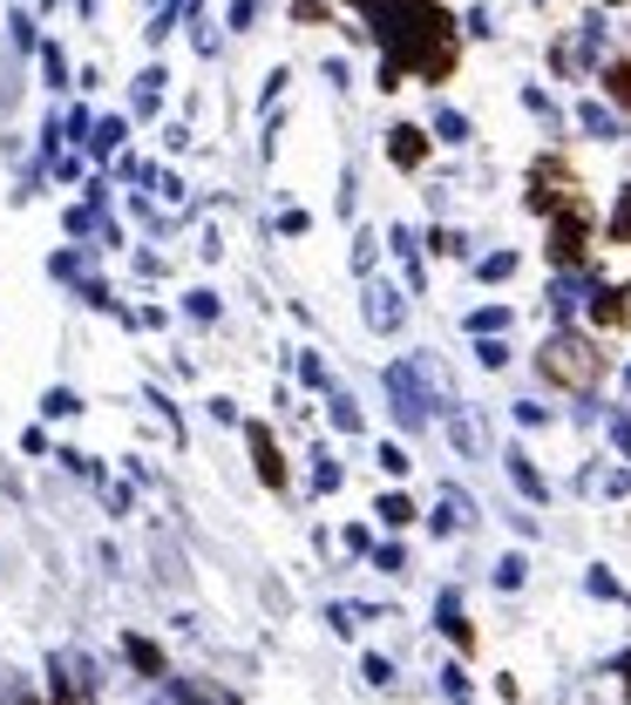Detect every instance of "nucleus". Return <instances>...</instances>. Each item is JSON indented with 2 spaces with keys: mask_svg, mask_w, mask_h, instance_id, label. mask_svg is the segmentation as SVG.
Wrapping results in <instances>:
<instances>
[{
  "mask_svg": "<svg viewBox=\"0 0 631 705\" xmlns=\"http://www.w3.org/2000/svg\"><path fill=\"white\" fill-rule=\"evenodd\" d=\"M252 455H258V475H265L272 489H279V482H286V468H279V448H272V435H265V427H252Z\"/></svg>",
  "mask_w": 631,
  "mask_h": 705,
  "instance_id": "13",
  "label": "nucleus"
},
{
  "mask_svg": "<svg viewBox=\"0 0 631 705\" xmlns=\"http://www.w3.org/2000/svg\"><path fill=\"white\" fill-rule=\"evenodd\" d=\"M509 271H517V251H489V258H476V279H483V286L509 279Z\"/></svg>",
  "mask_w": 631,
  "mask_h": 705,
  "instance_id": "19",
  "label": "nucleus"
},
{
  "mask_svg": "<svg viewBox=\"0 0 631 705\" xmlns=\"http://www.w3.org/2000/svg\"><path fill=\"white\" fill-rule=\"evenodd\" d=\"M374 516H380L387 529H408V523H414V502H408V495H380V502H374Z\"/></svg>",
  "mask_w": 631,
  "mask_h": 705,
  "instance_id": "17",
  "label": "nucleus"
},
{
  "mask_svg": "<svg viewBox=\"0 0 631 705\" xmlns=\"http://www.w3.org/2000/svg\"><path fill=\"white\" fill-rule=\"evenodd\" d=\"M42 407H48V414H82V401H75V394H68V387H55V394H48Z\"/></svg>",
  "mask_w": 631,
  "mask_h": 705,
  "instance_id": "33",
  "label": "nucleus"
},
{
  "mask_svg": "<svg viewBox=\"0 0 631 705\" xmlns=\"http://www.w3.org/2000/svg\"><path fill=\"white\" fill-rule=\"evenodd\" d=\"M435 143H468V115L462 109H435Z\"/></svg>",
  "mask_w": 631,
  "mask_h": 705,
  "instance_id": "18",
  "label": "nucleus"
},
{
  "mask_svg": "<svg viewBox=\"0 0 631 705\" xmlns=\"http://www.w3.org/2000/svg\"><path fill=\"white\" fill-rule=\"evenodd\" d=\"M618 672H624V685H631V651H624V658H618Z\"/></svg>",
  "mask_w": 631,
  "mask_h": 705,
  "instance_id": "41",
  "label": "nucleus"
},
{
  "mask_svg": "<svg viewBox=\"0 0 631 705\" xmlns=\"http://www.w3.org/2000/svg\"><path fill=\"white\" fill-rule=\"evenodd\" d=\"M442 692H449L455 705H468V672H462V664H449V672H442Z\"/></svg>",
  "mask_w": 631,
  "mask_h": 705,
  "instance_id": "29",
  "label": "nucleus"
},
{
  "mask_svg": "<svg viewBox=\"0 0 631 705\" xmlns=\"http://www.w3.org/2000/svg\"><path fill=\"white\" fill-rule=\"evenodd\" d=\"M387 156H394V164H401V170H421V156H428V136H421L414 123H394V130H387Z\"/></svg>",
  "mask_w": 631,
  "mask_h": 705,
  "instance_id": "6",
  "label": "nucleus"
},
{
  "mask_svg": "<svg viewBox=\"0 0 631 705\" xmlns=\"http://www.w3.org/2000/svg\"><path fill=\"white\" fill-rule=\"evenodd\" d=\"M333 421H340V427H346V435H361V407H353V401H346V394H333Z\"/></svg>",
  "mask_w": 631,
  "mask_h": 705,
  "instance_id": "30",
  "label": "nucleus"
},
{
  "mask_svg": "<svg viewBox=\"0 0 631 705\" xmlns=\"http://www.w3.org/2000/svg\"><path fill=\"white\" fill-rule=\"evenodd\" d=\"M590 320H598V326H624V286H598V292H590Z\"/></svg>",
  "mask_w": 631,
  "mask_h": 705,
  "instance_id": "10",
  "label": "nucleus"
},
{
  "mask_svg": "<svg viewBox=\"0 0 631 705\" xmlns=\"http://www.w3.org/2000/svg\"><path fill=\"white\" fill-rule=\"evenodd\" d=\"M380 468H387V475H408L414 461H408V448H394V441H387V448H380Z\"/></svg>",
  "mask_w": 631,
  "mask_h": 705,
  "instance_id": "32",
  "label": "nucleus"
},
{
  "mask_svg": "<svg viewBox=\"0 0 631 705\" xmlns=\"http://www.w3.org/2000/svg\"><path fill=\"white\" fill-rule=\"evenodd\" d=\"M435 624H442L455 645H468V617H462V597H455V591H442V597H435Z\"/></svg>",
  "mask_w": 631,
  "mask_h": 705,
  "instance_id": "12",
  "label": "nucleus"
},
{
  "mask_svg": "<svg viewBox=\"0 0 631 705\" xmlns=\"http://www.w3.org/2000/svg\"><path fill=\"white\" fill-rule=\"evenodd\" d=\"M353 265H361V271H374V231H361V245H353Z\"/></svg>",
  "mask_w": 631,
  "mask_h": 705,
  "instance_id": "37",
  "label": "nucleus"
},
{
  "mask_svg": "<svg viewBox=\"0 0 631 705\" xmlns=\"http://www.w3.org/2000/svg\"><path fill=\"white\" fill-rule=\"evenodd\" d=\"M164 82H170L164 68H143V75H136V102H130V109H136V115H156V102H164Z\"/></svg>",
  "mask_w": 631,
  "mask_h": 705,
  "instance_id": "11",
  "label": "nucleus"
},
{
  "mask_svg": "<svg viewBox=\"0 0 631 705\" xmlns=\"http://www.w3.org/2000/svg\"><path fill=\"white\" fill-rule=\"evenodd\" d=\"M523 577H530L523 557H502V563H496V591H523Z\"/></svg>",
  "mask_w": 631,
  "mask_h": 705,
  "instance_id": "21",
  "label": "nucleus"
},
{
  "mask_svg": "<svg viewBox=\"0 0 631 705\" xmlns=\"http://www.w3.org/2000/svg\"><path fill=\"white\" fill-rule=\"evenodd\" d=\"M584 238H590L584 211H564L557 224H550V258H557L564 271H577V258H584Z\"/></svg>",
  "mask_w": 631,
  "mask_h": 705,
  "instance_id": "4",
  "label": "nucleus"
},
{
  "mask_svg": "<svg viewBox=\"0 0 631 705\" xmlns=\"http://www.w3.org/2000/svg\"><path fill=\"white\" fill-rule=\"evenodd\" d=\"M543 380H564V387H590L598 380V352H590V339H577V333H557L543 346Z\"/></svg>",
  "mask_w": 631,
  "mask_h": 705,
  "instance_id": "2",
  "label": "nucleus"
},
{
  "mask_svg": "<svg viewBox=\"0 0 631 705\" xmlns=\"http://www.w3.org/2000/svg\"><path fill=\"white\" fill-rule=\"evenodd\" d=\"M517 421H523V427H543V421H550V407H543V401H517Z\"/></svg>",
  "mask_w": 631,
  "mask_h": 705,
  "instance_id": "35",
  "label": "nucleus"
},
{
  "mask_svg": "<svg viewBox=\"0 0 631 705\" xmlns=\"http://www.w3.org/2000/svg\"><path fill=\"white\" fill-rule=\"evenodd\" d=\"M476 523V502H468L462 489H442V502H435V529L449 536V529H468Z\"/></svg>",
  "mask_w": 631,
  "mask_h": 705,
  "instance_id": "8",
  "label": "nucleus"
},
{
  "mask_svg": "<svg viewBox=\"0 0 631 705\" xmlns=\"http://www.w3.org/2000/svg\"><path fill=\"white\" fill-rule=\"evenodd\" d=\"M624 387H631V367H624Z\"/></svg>",
  "mask_w": 631,
  "mask_h": 705,
  "instance_id": "42",
  "label": "nucleus"
},
{
  "mask_svg": "<svg viewBox=\"0 0 631 705\" xmlns=\"http://www.w3.org/2000/svg\"><path fill=\"white\" fill-rule=\"evenodd\" d=\"M123 136H130V123H123V115H102V123H96V136H89V149H96V156H115V149H123Z\"/></svg>",
  "mask_w": 631,
  "mask_h": 705,
  "instance_id": "15",
  "label": "nucleus"
},
{
  "mask_svg": "<svg viewBox=\"0 0 631 705\" xmlns=\"http://www.w3.org/2000/svg\"><path fill=\"white\" fill-rule=\"evenodd\" d=\"M523 109H530V115H543V123H550V130H557V123H564V115H557V102H550L543 89H523Z\"/></svg>",
  "mask_w": 631,
  "mask_h": 705,
  "instance_id": "22",
  "label": "nucleus"
},
{
  "mask_svg": "<svg viewBox=\"0 0 631 705\" xmlns=\"http://www.w3.org/2000/svg\"><path fill=\"white\" fill-rule=\"evenodd\" d=\"M387 245H394V258L408 265V286L421 292V245H414V231H408V224H394V231H387Z\"/></svg>",
  "mask_w": 631,
  "mask_h": 705,
  "instance_id": "9",
  "label": "nucleus"
},
{
  "mask_svg": "<svg viewBox=\"0 0 631 705\" xmlns=\"http://www.w3.org/2000/svg\"><path fill=\"white\" fill-rule=\"evenodd\" d=\"M468 333H476V339L509 333V305H483V312H468Z\"/></svg>",
  "mask_w": 631,
  "mask_h": 705,
  "instance_id": "16",
  "label": "nucleus"
},
{
  "mask_svg": "<svg viewBox=\"0 0 631 705\" xmlns=\"http://www.w3.org/2000/svg\"><path fill=\"white\" fill-rule=\"evenodd\" d=\"M367 14V34L380 42V61L414 68V75H449L455 68V21L435 0H353Z\"/></svg>",
  "mask_w": 631,
  "mask_h": 705,
  "instance_id": "1",
  "label": "nucleus"
},
{
  "mask_svg": "<svg viewBox=\"0 0 631 705\" xmlns=\"http://www.w3.org/2000/svg\"><path fill=\"white\" fill-rule=\"evenodd\" d=\"M611 441H618V455H624V461H631V421H624V414H618V421H611Z\"/></svg>",
  "mask_w": 631,
  "mask_h": 705,
  "instance_id": "40",
  "label": "nucleus"
},
{
  "mask_svg": "<svg viewBox=\"0 0 631 705\" xmlns=\"http://www.w3.org/2000/svg\"><path fill=\"white\" fill-rule=\"evenodd\" d=\"M468 34H496V21H489V8H468V21H462Z\"/></svg>",
  "mask_w": 631,
  "mask_h": 705,
  "instance_id": "38",
  "label": "nucleus"
},
{
  "mask_svg": "<svg viewBox=\"0 0 631 705\" xmlns=\"http://www.w3.org/2000/svg\"><path fill=\"white\" fill-rule=\"evenodd\" d=\"M611 238L631 245V183H624V198H618V211H611Z\"/></svg>",
  "mask_w": 631,
  "mask_h": 705,
  "instance_id": "24",
  "label": "nucleus"
},
{
  "mask_svg": "<svg viewBox=\"0 0 631 705\" xmlns=\"http://www.w3.org/2000/svg\"><path fill=\"white\" fill-rule=\"evenodd\" d=\"M8 27H14V48H34V21H27V14H14Z\"/></svg>",
  "mask_w": 631,
  "mask_h": 705,
  "instance_id": "39",
  "label": "nucleus"
},
{
  "mask_svg": "<svg viewBox=\"0 0 631 705\" xmlns=\"http://www.w3.org/2000/svg\"><path fill=\"white\" fill-rule=\"evenodd\" d=\"M605 89H611L618 109H631V61H611V68H605Z\"/></svg>",
  "mask_w": 631,
  "mask_h": 705,
  "instance_id": "20",
  "label": "nucleus"
},
{
  "mask_svg": "<svg viewBox=\"0 0 631 705\" xmlns=\"http://www.w3.org/2000/svg\"><path fill=\"white\" fill-rule=\"evenodd\" d=\"M401 320H408L401 292H394V286H367V326H374V333H394Z\"/></svg>",
  "mask_w": 631,
  "mask_h": 705,
  "instance_id": "5",
  "label": "nucleus"
},
{
  "mask_svg": "<svg viewBox=\"0 0 631 705\" xmlns=\"http://www.w3.org/2000/svg\"><path fill=\"white\" fill-rule=\"evenodd\" d=\"M428 245H435L442 258H462V251H468V238H462V231H442V224L428 231Z\"/></svg>",
  "mask_w": 631,
  "mask_h": 705,
  "instance_id": "23",
  "label": "nucleus"
},
{
  "mask_svg": "<svg viewBox=\"0 0 631 705\" xmlns=\"http://www.w3.org/2000/svg\"><path fill=\"white\" fill-rule=\"evenodd\" d=\"M312 489H320V495H326V489H340V461H333L326 448H320V468H312Z\"/></svg>",
  "mask_w": 631,
  "mask_h": 705,
  "instance_id": "25",
  "label": "nucleus"
},
{
  "mask_svg": "<svg viewBox=\"0 0 631 705\" xmlns=\"http://www.w3.org/2000/svg\"><path fill=\"white\" fill-rule=\"evenodd\" d=\"M42 68H48V82H55V89H62V82H68V55H62V48H55V42H48V48H42Z\"/></svg>",
  "mask_w": 631,
  "mask_h": 705,
  "instance_id": "28",
  "label": "nucleus"
},
{
  "mask_svg": "<svg viewBox=\"0 0 631 705\" xmlns=\"http://www.w3.org/2000/svg\"><path fill=\"white\" fill-rule=\"evenodd\" d=\"M374 570H387V577H401V570H408V550H401V542H387V550H374Z\"/></svg>",
  "mask_w": 631,
  "mask_h": 705,
  "instance_id": "26",
  "label": "nucleus"
},
{
  "mask_svg": "<svg viewBox=\"0 0 631 705\" xmlns=\"http://www.w3.org/2000/svg\"><path fill=\"white\" fill-rule=\"evenodd\" d=\"M258 21V0H231V27H252Z\"/></svg>",
  "mask_w": 631,
  "mask_h": 705,
  "instance_id": "36",
  "label": "nucleus"
},
{
  "mask_svg": "<svg viewBox=\"0 0 631 705\" xmlns=\"http://www.w3.org/2000/svg\"><path fill=\"white\" fill-rule=\"evenodd\" d=\"M502 461H509V482H517V489H523V495H530V502H550V482H543V475H536V461H530V455H523V448H509V455H502Z\"/></svg>",
  "mask_w": 631,
  "mask_h": 705,
  "instance_id": "7",
  "label": "nucleus"
},
{
  "mask_svg": "<svg viewBox=\"0 0 631 705\" xmlns=\"http://www.w3.org/2000/svg\"><path fill=\"white\" fill-rule=\"evenodd\" d=\"M421 360H401V367H387V401H394V421H401L408 427V435H414V427H428V407H435V394H428V387H421Z\"/></svg>",
  "mask_w": 631,
  "mask_h": 705,
  "instance_id": "3",
  "label": "nucleus"
},
{
  "mask_svg": "<svg viewBox=\"0 0 631 705\" xmlns=\"http://www.w3.org/2000/svg\"><path fill=\"white\" fill-rule=\"evenodd\" d=\"M577 123H584L590 136H605V143H611V136H618V109H611V102H584V109H577Z\"/></svg>",
  "mask_w": 631,
  "mask_h": 705,
  "instance_id": "14",
  "label": "nucleus"
},
{
  "mask_svg": "<svg viewBox=\"0 0 631 705\" xmlns=\"http://www.w3.org/2000/svg\"><path fill=\"white\" fill-rule=\"evenodd\" d=\"M361 672H367V685H394V664H387L380 651H367V664H361Z\"/></svg>",
  "mask_w": 631,
  "mask_h": 705,
  "instance_id": "31",
  "label": "nucleus"
},
{
  "mask_svg": "<svg viewBox=\"0 0 631 705\" xmlns=\"http://www.w3.org/2000/svg\"><path fill=\"white\" fill-rule=\"evenodd\" d=\"M584 583H590V597H624V591H618V577H605V570H590Z\"/></svg>",
  "mask_w": 631,
  "mask_h": 705,
  "instance_id": "34",
  "label": "nucleus"
},
{
  "mask_svg": "<svg viewBox=\"0 0 631 705\" xmlns=\"http://www.w3.org/2000/svg\"><path fill=\"white\" fill-rule=\"evenodd\" d=\"M476 360L496 373V367H509V346H502V339H476Z\"/></svg>",
  "mask_w": 631,
  "mask_h": 705,
  "instance_id": "27",
  "label": "nucleus"
}]
</instances>
